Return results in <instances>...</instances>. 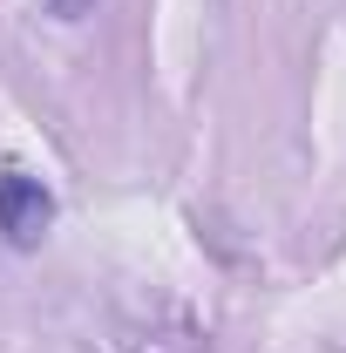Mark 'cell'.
<instances>
[{"label": "cell", "mask_w": 346, "mask_h": 353, "mask_svg": "<svg viewBox=\"0 0 346 353\" xmlns=\"http://www.w3.org/2000/svg\"><path fill=\"white\" fill-rule=\"evenodd\" d=\"M95 0H48V14H61V21H82Z\"/></svg>", "instance_id": "2"}, {"label": "cell", "mask_w": 346, "mask_h": 353, "mask_svg": "<svg viewBox=\"0 0 346 353\" xmlns=\"http://www.w3.org/2000/svg\"><path fill=\"white\" fill-rule=\"evenodd\" d=\"M54 224V190L28 170H0V238L14 252H34Z\"/></svg>", "instance_id": "1"}]
</instances>
